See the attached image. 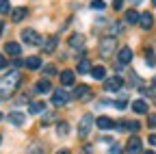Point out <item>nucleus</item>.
<instances>
[{"label": "nucleus", "instance_id": "20e7f679", "mask_svg": "<svg viewBox=\"0 0 156 154\" xmlns=\"http://www.w3.org/2000/svg\"><path fill=\"white\" fill-rule=\"evenodd\" d=\"M85 35L83 33H74V35H69V39H67V46H69V50H85Z\"/></svg>", "mask_w": 156, "mask_h": 154}, {"label": "nucleus", "instance_id": "5701e85b", "mask_svg": "<svg viewBox=\"0 0 156 154\" xmlns=\"http://www.w3.org/2000/svg\"><path fill=\"white\" fill-rule=\"evenodd\" d=\"M132 111L134 113H147V102L145 100H134L132 102Z\"/></svg>", "mask_w": 156, "mask_h": 154}, {"label": "nucleus", "instance_id": "4468645a", "mask_svg": "<svg viewBox=\"0 0 156 154\" xmlns=\"http://www.w3.org/2000/svg\"><path fill=\"white\" fill-rule=\"evenodd\" d=\"M35 91H37V93H48V91H52L50 81H48V78H41V81L35 85Z\"/></svg>", "mask_w": 156, "mask_h": 154}, {"label": "nucleus", "instance_id": "f03ea898", "mask_svg": "<svg viewBox=\"0 0 156 154\" xmlns=\"http://www.w3.org/2000/svg\"><path fill=\"white\" fill-rule=\"evenodd\" d=\"M22 41L24 44H28V46H41V35H39L37 30H33V28H24L22 30Z\"/></svg>", "mask_w": 156, "mask_h": 154}, {"label": "nucleus", "instance_id": "c85d7f7f", "mask_svg": "<svg viewBox=\"0 0 156 154\" xmlns=\"http://www.w3.org/2000/svg\"><path fill=\"white\" fill-rule=\"evenodd\" d=\"M106 5H104V0H91V9H95V11H102Z\"/></svg>", "mask_w": 156, "mask_h": 154}, {"label": "nucleus", "instance_id": "de8ad7c7", "mask_svg": "<svg viewBox=\"0 0 156 154\" xmlns=\"http://www.w3.org/2000/svg\"><path fill=\"white\" fill-rule=\"evenodd\" d=\"M152 5H154V7H156V0H152Z\"/></svg>", "mask_w": 156, "mask_h": 154}, {"label": "nucleus", "instance_id": "a211bd4d", "mask_svg": "<svg viewBox=\"0 0 156 154\" xmlns=\"http://www.w3.org/2000/svg\"><path fill=\"white\" fill-rule=\"evenodd\" d=\"M95 124H98V128H100V130H108V128H113V120H111V117H106V115L98 117V120H95Z\"/></svg>", "mask_w": 156, "mask_h": 154}, {"label": "nucleus", "instance_id": "aec40b11", "mask_svg": "<svg viewBox=\"0 0 156 154\" xmlns=\"http://www.w3.org/2000/svg\"><path fill=\"white\" fill-rule=\"evenodd\" d=\"M124 20H126V24H139V13H136L134 9H130V11H126Z\"/></svg>", "mask_w": 156, "mask_h": 154}, {"label": "nucleus", "instance_id": "09e8293b", "mask_svg": "<svg viewBox=\"0 0 156 154\" xmlns=\"http://www.w3.org/2000/svg\"><path fill=\"white\" fill-rule=\"evenodd\" d=\"M0 141H2V137H0Z\"/></svg>", "mask_w": 156, "mask_h": 154}, {"label": "nucleus", "instance_id": "9d476101", "mask_svg": "<svg viewBox=\"0 0 156 154\" xmlns=\"http://www.w3.org/2000/svg\"><path fill=\"white\" fill-rule=\"evenodd\" d=\"M139 26L143 28V30H150L152 26H154V15L152 13H139Z\"/></svg>", "mask_w": 156, "mask_h": 154}, {"label": "nucleus", "instance_id": "7c9ffc66", "mask_svg": "<svg viewBox=\"0 0 156 154\" xmlns=\"http://www.w3.org/2000/svg\"><path fill=\"white\" fill-rule=\"evenodd\" d=\"M126 128L132 130V132H134V130H139V122H126Z\"/></svg>", "mask_w": 156, "mask_h": 154}, {"label": "nucleus", "instance_id": "c03bdc74", "mask_svg": "<svg viewBox=\"0 0 156 154\" xmlns=\"http://www.w3.org/2000/svg\"><path fill=\"white\" fill-rule=\"evenodd\" d=\"M152 85H154V87H156V76H154V81H152Z\"/></svg>", "mask_w": 156, "mask_h": 154}, {"label": "nucleus", "instance_id": "b1692460", "mask_svg": "<svg viewBox=\"0 0 156 154\" xmlns=\"http://www.w3.org/2000/svg\"><path fill=\"white\" fill-rule=\"evenodd\" d=\"M56 130H58V137H67V132H69V124H67V122H58Z\"/></svg>", "mask_w": 156, "mask_h": 154}, {"label": "nucleus", "instance_id": "f257e3e1", "mask_svg": "<svg viewBox=\"0 0 156 154\" xmlns=\"http://www.w3.org/2000/svg\"><path fill=\"white\" fill-rule=\"evenodd\" d=\"M20 81H22L20 72H9L7 76H2V78H0V98H9V95L17 89Z\"/></svg>", "mask_w": 156, "mask_h": 154}, {"label": "nucleus", "instance_id": "49530a36", "mask_svg": "<svg viewBox=\"0 0 156 154\" xmlns=\"http://www.w3.org/2000/svg\"><path fill=\"white\" fill-rule=\"evenodd\" d=\"M2 117H5V115H2V113H0V122H2Z\"/></svg>", "mask_w": 156, "mask_h": 154}, {"label": "nucleus", "instance_id": "a18cd8bd", "mask_svg": "<svg viewBox=\"0 0 156 154\" xmlns=\"http://www.w3.org/2000/svg\"><path fill=\"white\" fill-rule=\"evenodd\" d=\"M145 154H154V152H152V150H147V152H145Z\"/></svg>", "mask_w": 156, "mask_h": 154}, {"label": "nucleus", "instance_id": "2f4dec72", "mask_svg": "<svg viewBox=\"0 0 156 154\" xmlns=\"http://www.w3.org/2000/svg\"><path fill=\"white\" fill-rule=\"evenodd\" d=\"M44 72H46V76H56V67H54V65H48Z\"/></svg>", "mask_w": 156, "mask_h": 154}, {"label": "nucleus", "instance_id": "ea45409f", "mask_svg": "<svg viewBox=\"0 0 156 154\" xmlns=\"http://www.w3.org/2000/svg\"><path fill=\"white\" fill-rule=\"evenodd\" d=\"M150 143H152V145L156 148V134H150Z\"/></svg>", "mask_w": 156, "mask_h": 154}, {"label": "nucleus", "instance_id": "58836bf2", "mask_svg": "<svg viewBox=\"0 0 156 154\" xmlns=\"http://www.w3.org/2000/svg\"><path fill=\"white\" fill-rule=\"evenodd\" d=\"M83 152H85V154H91L93 148H91V145H83Z\"/></svg>", "mask_w": 156, "mask_h": 154}, {"label": "nucleus", "instance_id": "423d86ee", "mask_svg": "<svg viewBox=\"0 0 156 154\" xmlns=\"http://www.w3.org/2000/svg\"><path fill=\"white\" fill-rule=\"evenodd\" d=\"M132 61V50L128 48V46H124L119 52H117V67H124V65H128Z\"/></svg>", "mask_w": 156, "mask_h": 154}, {"label": "nucleus", "instance_id": "e433bc0d", "mask_svg": "<svg viewBox=\"0 0 156 154\" xmlns=\"http://www.w3.org/2000/svg\"><path fill=\"white\" fill-rule=\"evenodd\" d=\"M122 5H124V0H113V7L115 9H122Z\"/></svg>", "mask_w": 156, "mask_h": 154}, {"label": "nucleus", "instance_id": "4c0bfd02", "mask_svg": "<svg viewBox=\"0 0 156 154\" xmlns=\"http://www.w3.org/2000/svg\"><path fill=\"white\" fill-rule=\"evenodd\" d=\"M2 67H7V59H5L2 54H0V70H2Z\"/></svg>", "mask_w": 156, "mask_h": 154}, {"label": "nucleus", "instance_id": "9b49d317", "mask_svg": "<svg viewBox=\"0 0 156 154\" xmlns=\"http://www.w3.org/2000/svg\"><path fill=\"white\" fill-rule=\"evenodd\" d=\"M26 15H28V9H26V7H17V9H13V11H11V20H13L15 24H20Z\"/></svg>", "mask_w": 156, "mask_h": 154}, {"label": "nucleus", "instance_id": "1a4fd4ad", "mask_svg": "<svg viewBox=\"0 0 156 154\" xmlns=\"http://www.w3.org/2000/svg\"><path fill=\"white\" fill-rule=\"evenodd\" d=\"M122 85H124V78H122V76H113V78H106V81H104V89H106V91H119Z\"/></svg>", "mask_w": 156, "mask_h": 154}, {"label": "nucleus", "instance_id": "39448f33", "mask_svg": "<svg viewBox=\"0 0 156 154\" xmlns=\"http://www.w3.org/2000/svg\"><path fill=\"white\" fill-rule=\"evenodd\" d=\"M91 126H93V117H91V115H83L80 124H78V137H87Z\"/></svg>", "mask_w": 156, "mask_h": 154}, {"label": "nucleus", "instance_id": "cd10ccee", "mask_svg": "<svg viewBox=\"0 0 156 154\" xmlns=\"http://www.w3.org/2000/svg\"><path fill=\"white\" fill-rule=\"evenodd\" d=\"M11 11V2H9V0H0V13H9Z\"/></svg>", "mask_w": 156, "mask_h": 154}, {"label": "nucleus", "instance_id": "393cba45", "mask_svg": "<svg viewBox=\"0 0 156 154\" xmlns=\"http://www.w3.org/2000/svg\"><path fill=\"white\" fill-rule=\"evenodd\" d=\"M78 72H80V74H87V72H91V63H89V59H83L80 63H78Z\"/></svg>", "mask_w": 156, "mask_h": 154}, {"label": "nucleus", "instance_id": "4be33fe9", "mask_svg": "<svg viewBox=\"0 0 156 154\" xmlns=\"http://www.w3.org/2000/svg\"><path fill=\"white\" fill-rule=\"evenodd\" d=\"M5 50H7V54H11V56H20V44H15V41H9L7 46H5Z\"/></svg>", "mask_w": 156, "mask_h": 154}, {"label": "nucleus", "instance_id": "c756f323", "mask_svg": "<svg viewBox=\"0 0 156 154\" xmlns=\"http://www.w3.org/2000/svg\"><path fill=\"white\" fill-rule=\"evenodd\" d=\"M108 154H124V148H122V145H111Z\"/></svg>", "mask_w": 156, "mask_h": 154}, {"label": "nucleus", "instance_id": "f704fd0d", "mask_svg": "<svg viewBox=\"0 0 156 154\" xmlns=\"http://www.w3.org/2000/svg\"><path fill=\"white\" fill-rule=\"evenodd\" d=\"M126 104H128V102H126V98H124V100H117V102H115V106H117V109H126Z\"/></svg>", "mask_w": 156, "mask_h": 154}, {"label": "nucleus", "instance_id": "72a5a7b5", "mask_svg": "<svg viewBox=\"0 0 156 154\" xmlns=\"http://www.w3.org/2000/svg\"><path fill=\"white\" fill-rule=\"evenodd\" d=\"M41 122H44V126L52 124V122H54V115H44V120H41Z\"/></svg>", "mask_w": 156, "mask_h": 154}, {"label": "nucleus", "instance_id": "bb28decb", "mask_svg": "<svg viewBox=\"0 0 156 154\" xmlns=\"http://www.w3.org/2000/svg\"><path fill=\"white\" fill-rule=\"evenodd\" d=\"M145 59H147V65H150V67H154V65H156V56H154V52H152V50H145Z\"/></svg>", "mask_w": 156, "mask_h": 154}, {"label": "nucleus", "instance_id": "79ce46f5", "mask_svg": "<svg viewBox=\"0 0 156 154\" xmlns=\"http://www.w3.org/2000/svg\"><path fill=\"white\" fill-rule=\"evenodd\" d=\"M56 154H69V150H58Z\"/></svg>", "mask_w": 156, "mask_h": 154}, {"label": "nucleus", "instance_id": "2eb2a0df", "mask_svg": "<svg viewBox=\"0 0 156 154\" xmlns=\"http://www.w3.org/2000/svg\"><path fill=\"white\" fill-rule=\"evenodd\" d=\"M28 111H30L33 115H44V113H46V104L39 102V100H37V102H30V104H28Z\"/></svg>", "mask_w": 156, "mask_h": 154}, {"label": "nucleus", "instance_id": "0eeeda50", "mask_svg": "<svg viewBox=\"0 0 156 154\" xmlns=\"http://www.w3.org/2000/svg\"><path fill=\"white\" fill-rule=\"evenodd\" d=\"M141 145H143V141L136 137V134H132L128 139V143H126V152L128 154H141Z\"/></svg>", "mask_w": 156, "mask_h": 154}, {"label": "nucleus", "instance_id": "c9c22d12", "mask_svg": "<svg viewBox=\"0 0 156 154\" xmlns=\"http://www.w3.org/2000/svg\"><path fill=\"white\" fill-rule=\"evenodd\" d=\"M13 65H15V67H22V65H24V61L20 59V56H15V61H13Z\"/></svg>", "mask_w": 156, "mask_h": 154}, {"label": "nucleus", "instance_id": "473e14b6", "mask_svg": "<svg viewBox=\"0 0 156 154\" xmlns=\"http://www.w3.org/2000/svg\"><path fill=\"white\" fill-rule=\"evenodd\" d=\"M28 154H44V148L41 145H33V150H28Z\"/></svg>", "mask_w": 156, "mask_h": 154}, {"label": "nucleus", "instance_id": "6ab92c4d", "mask_svg": "<svg viewBox=\"0 0 156 154\" xmlns=\"http://www.w3.org/2000/svg\"><path fill=\"white\" fill-rule=\"evenodd\" d=\"M56 44H58V39L52 35V37H48V39H46V44H44L41 48H44V52H48V54H50V52H54V50H56Z\"/></svg>", "mask_w": 156, "mask_h": 154}, {"label": "nucleus", "instance_id": "6e6552de", "mask_svg": "<svg viewBox=\"0 0 156 154\" xmlns=\"http://www.w3.org/2000/svg\"><path fill=\"white\" fill-rule=\"evenodd\" d=\"M67 102H69L67 91H63V89H54V91H52V104H54V106H63V104H67Z\"/></svg>", "mask_w": 156, "mask_h": 154}, {"label": "nucleus", "instance_id": "412c9836", "mask_svg": "<svg viewBox=\"0 0 156 154\" xmlns=\"http://www.w3.org/2000/svg\"><path fill=\"white\" fill-rule=\"evenodd\" d=\"M91 76L95 81H104V76H106V70L102 67V65H95V67H91Z\"/></svg>", "mask_w": 156, "mask_h": 154}, {"label": "nucleus", "instance_id": "a19ab883", "mask_svg": "<svg viewBox=\"0 0 156 154\" xmlns=\"http://www.w3.org/2000/svg\"><path fill=\"white\" fill-rule=\"evenodd\" d=\"M147 122H150V126H156V117H154V115H150V120H147Z\"/></svg>", "mask_w": 156, "mask_h": 154}, {"label": "nucleus", "instance_id": "f3484780", "mask_svg": "<svg viewBox=\"0 0 156 154\" xmlns=\"http://www.w3.org/2000/svg\"><path fill=\"white\" fill-rule=\"evenodd\" d=\"M74 81H76V74L72 70H63L61 72V83L63 85H74Z\"/></svg>", "mask_w": 156, "mask_h": 154}, {"label": "nucleus", "instance_id": "37998d69", "mask_svg": "<svg viewBox=\"0 0 156 154\" xmlns=\"http://www.w3.org/2000/svg\"><path fill=\"white\" fill-rule=\"evenodd\" d=\"M2 28H5V24H2V22H0V35H2Z\"/></svg>", "mask_w": 156, "mask_h": 154}, {"label": "nucleus", "instance_id": "ddd939ff", "mask_svg": "<svg viewBox=\"0 0 156 154\" xmlns=\"http://www.w3.org/2000/svg\"><path fill=\"white\" fill-rule=\"evenodd\" d=\"M24 113H20V111H13V113H9V122L13 124V126H24Z\"/></svg>", "mask_w": 156, "mask_h": 154}, {"label": "nucleus", "instance_id": "dca6fc26", "mask_svg": "<svg viewBox=\"0 0 156 154\" xmlns=\"http://www.w3.org/2000/svg\"><path fill=\"white\" fill-rule=\"evenodd\" d=\"M44 63H41V59L39 56H28V59L24 61V67H28V70H39Z\"/></svg>", "mask_w": 156, "mask_h": 154}, {"label": "nucleus", "instance_id": "a878e982", "mask_svg": "<svg viewBox=\"0 0 156 154\" xmlns=\"http://www.w3.org/2000/svg\"><path fill=\"white\" fill-rule=\"evenodd\" d=\"M119 33H122V24H119V22L111 24V28H108V37H115V35H119Z\"/></svg>", "mask_w": 156, "mask_h": 154}, {"label": "nucleus", "instance_id": "f8f14e48", "mask_svg": "<svg viewBox=\"0 0 156 154\" xmlns=\"http://www.w3.org/2000/svg\"><path fill=\"white\" fill-rule=\"evenodd\" d=\"M87 95H91V89H89L87 85H78V87L74 89V98H76V100H85Z\"/></svg>", "mask_w": 156, "mask_h": 154}, {"label": "nucleus", "instance_id": "7ed1b4c3", "mask_svg": "<svg viewBox=\"0 0 156 154\" xmlns=\"http://www.w3.org/2000/svg\"><path fill=\"white\" fill-rule=\"evenodd\" d=\"M117 48V41L115 37H104V39L100 41V48H98V52H100V56H111Z\"/></svg>", "mask_w": 156, "mask_h": 154}]
</instances>
